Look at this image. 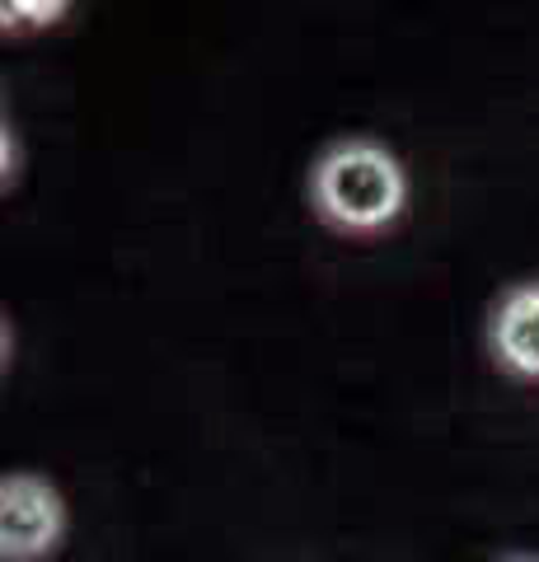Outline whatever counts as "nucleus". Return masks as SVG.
Returning a JSON list of instances; mask_svg holds the SVG:
<instances>
[{"label":"nucleus","instance_id":"1","mask_svg":"<svg viewBox=\"0 0 539 562\" xmlns=\"http://www.w3.org/2000/svg\"><path fill=\"white\" fill-rule=\"evenodd\" d=\"M310 198L334 231L375 235L398 221L408 202V179L404 165L375 140H338L310 169Z\"/></svg>","mask_w":539,"mask_h":562},{"label":"nucleus","instance_id":"2","mask_svg":"<svg viewBox=\"0 0 539 562\" xmlns=\"http://www.w3.org/2000/svg\"><path fill=\"white\" fill-rule=\"evenodd\" d=\"M66 535L61 492L38 473H10L0 483V558L5 562H38Z\"/></svg>","mask_w":539,"mask_h":562},{"label":"nucleus","instance_id":"3","mask_svg":"<svg viewBox=\"0 0 539 562\" xmlns=\"http://www.w3.org/2000/svg\"><path fill=\"white\" fill-rule=\"evenodd\" d=\"M489 338H493V357L512 375L539 380V281L502 295L493 310Z\"/></svg>","mask_w":539,"mask_h":562},{"label":"nucleus","instance_id":"4","mask_svg":"<svg viewBox=\"0 0 539 562\" xmlns=\"http://www.w3.org/2000/svg\"><path fill=\"white\" fill-rule=\"evenodd\" d=\"M10 14H33V24H57V14H66V5H24V0H10Z\"/></svg>","mask_w":539,"mask_h":562},{"label":"nucleus","instance_id":"5","mask_svg":"<svg viewBox=\"0 0 539 562\" xmlns=\"http://www.w3.org/2000/svg\"><path fill=\"white\" fill-rule=\"evenodd\" d=\"M507 562H539V558H507Z\"/></svg>","mask_w":539,"mask_h":562}]
</instances>
